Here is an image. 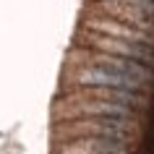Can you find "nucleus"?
I'll list each match as a JSON object with an SVG mask.
<instances>
[{
  "label": "nucleus",
  "mask_w": 154,
  "mask_h": 154,
  "mask_svg": "<svg viewBox=\"0 0 154 154\" xmlns=\"http://www.w3.org/2000/svg\"><path fill=\"white\" fill-rule=\"evenodd\" d=\"M131 118H73L57 125V133L73 138H115L125 141L131 133Z\"/></svg>",
  "instance_id": "nucleus-1"
},
{
  "label": "nucleus",
  "mask_w": 154,
  "mask_h": 154,
  "mask_svg": "<svg viewBox=\"0 0 154 154\" xmlns=\"http://www.w3.org/2000/svg\"><path fill=\"white\" fill-rule=\"evenodd\" d=\"M60 149V154H128L125 141L115 138H73Z\"/></svg>",
  "instance_id": "nucleus-2"
}]
</instances>
